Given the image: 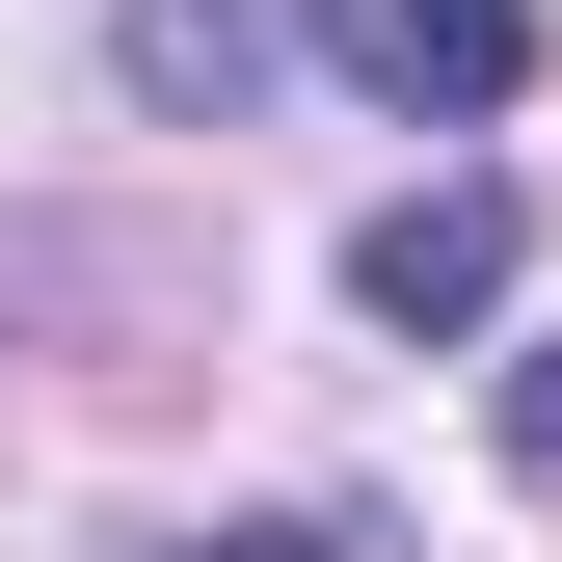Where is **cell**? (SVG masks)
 I'll use <instances>...</instances> for the list:
<instances>
[{"label":"cell","instance_id":"1","mask_svg":"<svg viewBox=\"0 0 562 562\" xmlns=\"http://www.w3.org/2000/svg\"><path fill=\"white\" fill-rule=\"evenodd\" d=\"M322 54H348L402 134H509V108H536V0H322Z\"/></svg>","mask_w":562,"mask_h":562},{"label":"cell","instance_id":"5","mask_svg":"<svg viewBox=\"0 0 562 562\" xmlns=\"http://www.w3.org/2000/svg\"><path fill=\"white\" fill-rule=\"evenodd\" d=\"M509 456H536V482H562V348H536V375H509Z\"/></svg>","mask_w":562,"mask_h":562},{"label":"cell","instance_id":"2","mask_svg":"<svg viewBox=\"0 0 562 562\" xmlns=\"http://www.w3.org/2000/svg\"><path fill=\"white\" fill-rule=\"evenodd\" d=\"M509 241H536V215H509V161H456V188H402V215L348 241V322H402V348H456L482 295H509Z\"/></svg>","mask_w":562,"mask_h":562},{"label":"cell","instance_id":"4","mask_svg":"<svg viewBox=\"0 0 562 562\" xmlns=\"http://www.w3.org/2000/svg\"><path fill=\"white\" fill-rule=\"evenodd\" d=\"M161 562H348V509H241V536H161Z\"/></svg>","mask_w":562,"mask_h":562},{"label":"cell","instance_id":"3","mask_svg":"<svg viewBox=\"0 0 562 562\" xmlns=\"http://www.w3.org/2000/svg\"><path fill=\"white\" fill-rule=\"evenodd\" d=\"M295 27H322V0H108V81H134V108H241Z\"/></svg>","mask_w":562,"mask_h":562}]
</instances>
